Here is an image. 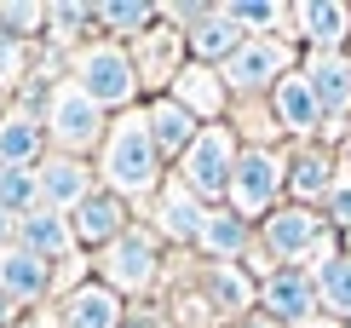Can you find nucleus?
<instances>
[{
  "mask_svg": "<svg viewBox=\"0 0 351 328\" xmlns=\"http://www.w3.org/2000/svg\"><path fill=\"white\" fill-rule=\"evenodd\" d=\"M104 178H110L115 196H150V190L162 185V150H156L144 115H121V121H110Z\"/></svg>",
  "mask_w": 351,
  "mask_h": 328,
  "instance_id": "1",
  "label": "nucleus"
},
{
  "mask_svg": "<svg viewBox=\"0 0 351 328\" xmlns=\"http://www.w3.org/2000/svg\"><path fill=\"white\" fill-rule=\"evenodd\" d=\"M40 121H47V139L58 144V156H81V150H93L98 139H110L104 104H93L75 81H58V86H52L47 115H40Z\"/></svg>",
  "mask_w": 351,
  "mask_h": 328,
  "instance_id": "2",
  "label": "nucleus"
},
{
  "mask_svg": "<svg viewBox=\"0 0 351 328\" xmlns=\"http://www.w3.org/2000/svg\"><path fill=\"white\" fill-rule=\"evenodd\" d=\"M237 139H230V127H202V139L184 150L179 161V185L190 190V196L202 202H219L230 196V185H237Z\"/></svg>",
  "mask_w": 351,
  "mask_h": 328,
  "instance_id": "3",
  "label": "nucleus"
},
{
  "mask_svg": "<svg viewBox=\"0 0 351 328\" xmlns=\"http://www.w3.org/2000/svg\"><path fill=\"white\" fill-rule=\"evenodd\" d=\"M69 81H75L93 104H104V110H121V104H133V93H144L138 86V64L121 47H104V40L75 52V75Z\"/></svg>",
  "mask_w": 351,
  "mask_h": 328,
  "instance_id": "4",
  "label": "nucleus"
},
{
  "mask_svg": "<svg viewBox=\"0 0 351 328\" xmlns=\"http://www.w3.org/2000/svg\"><path fill=\"white\" fill-rule=\"evenodd\" d=\"M173 18L184 23V40H190V52H196V64H230V58L247 47L242 23L230 18L225 6H173Z\"/></svg>",
  "mask_w": 351,
  "mask_h": 328,
  "instance_id": "5",
  "label": "nucleus"
},
{
  "mask_svg": "<svg viewBox=\"0 0 351 328\" xmlns=\"http://www.w3.org/2000/svg\"><path fill=\"white\" fill-rule=\"evenodd\" d=\"M156 236H144V231H127L121 242H110L104 248V259H98V277H104V288L110 294H144L156 282Z\"/></svg>",
  "mask_w": 351,
  "mask_h": 328,
  "instance_id": "6",
  "label": "nucleus"
},
{
  "mask_svg": "<svg viewBox=\"0 0 351 328\" xmlns=\"http://www.w3.org/2000/svg\"><path fill=\"white\" fill-rule=\"evenodd\" d=\"M282 156H271V150H242L237 161V185H230V202H237V213L242 219H254V213H265V207L276 202V190H282Z\"/></svg>",
  "mask_w": 351,
  "mask_h": 328,
  "instance_id": "7",
  "label": "nucleus"
},
{
  "mask_svg": "<svg viewBox=\"0 0 351 328\" xmlns=\"http://www.w3.org/2000/svg\"><path fill=\"white\" fill-rule=\"evenodd\" d=\"M219 75H225V86H276L288 75V47L282 40H247V47L230 58V64H219Z\"/></svg>",
  "mask_w": 351,
  "mask_h": 328,
  "instance_id": "8",
  "label": "nucleus"
},
{
  "mask_svg": "<svg viewBox=\"0 0 351 328\" xmlns=\"http://www.w3.org/2000/svg\"><path fill=\"white\" fill-rule=\"evenodd\" d=\"M127 236V196L115 190H93L81 207H75V242H93V248H110Z\"/></svg>",
  "mask_w": 351,
  "mask_h": 328,
  "instance_id": "9",
  "label": "nucleus"
},
{
  "mask_svg": "<svg viewBox=\"0 0 351 328\" xmlns=\"http://www.w3.org/2000/svg\"><path fill=\"white\" fill-rule=\"evenodd\" d=\"M184 35L179 29H150L138 35V86H167L184 75Z\"/></svg>",
  "mask_w": 351,
  "mask_h": 328,
  "instance_id": "10",
  "label": "nucleus"
},
{
  "mask_svg": "<svg viewBox=\"0 0 351 328\" xmlns=\"http://www.w3.org/2000/svg\"><path fill=\"white\" fill-rule=\"evenodd\" d=\"M144 121H150V139H156V150H162V156H173V161H184V150L202 139L196 115H190L179 98H156L150 110H144Z\"/></svg>",
  "mask_w": 351,
  "mask_h": 328,
  "instance_id": "11",
  "label": "nucleus"
},
{
  "mask_svg": "<svg viewBox=\"0 0 351 328\" xmlns=\"http://www.w3.org/2000/svg\"><path fill=\"white\" fill-rule=\"evenodd\" d=\"M47 288H52V265L47 259H35V253L18 248V242L0 248V294H6V300H40Z\"/></svg>",
  "mask_w": 351,
  "mask_h": 328,
  "instance_id": "12",
  "label": "nucleus"
},
{
  "mask_svg": "<svg viewBox=\"0 0 351 328\" xmlns=\"http://www.w3.org/2000/svg\"><path fill=\"white\" fill-rule=\"evenodd\" d=\"M93 196V167L81 156H47L40 167V202L47 207H81Z\"/></svg>",
  "mask_w": 351,
  "mask_h": 328,
  "instance_id": "13",
  "label": "nucleus"
},
{
  "mask_svg": "<svg viewBox=\"0 0 351 328\" xmlns=\"http://www.w3.org/2000/svg\"><path fill=\"white\" fill-rule=\"evenodd\" d=\"M259 300H265V311L276 323H305L317 311V277L305 271H276L265 288H259Z\"/></svg>",
  "mask_w": 351,
  "mask_h": 328,
  "instance_id": "14",
  "label": "nucleus"
},
{
  "mask_svg": "<svg viewBox=\"0 0 351 328\" xmlns=\"http://www.w3.org/2000/svg\"><path fill=\"white\" fill-rule=\"evenodd\" d=\"M18 248H29L35 259H69V248H75V225L58 219L52 207H35L29 219H18Z\"/></svg>",
  "mask_w": 351,
  "mask_h": 328,
  "instance_id": "15",
  "label": "nucleus"
},
{
  "mask_svg": "<svg viewBox=\"0 0 351 328\" xmlns=\"http://www.w3.org/2000/svg\"><path fill=\"white\" fill-rule=\"evenodd\" d=\"M317 231H323V219L311 213V207H282V213L265 225V248L276 259H300V253L317 248Z\"/></svg>",
  "mask_w": 351,
  "mask_h": 328,
  "instance_id": "16",
  "label": "nucleus"
},
{
  "mask_svg": "<svg viewBox=\"0 0 351 328\" xmlns=\"http://www.w3.org/2000/svg\"><path fill=\"white\" fill-rule=\"evenodd\" d=\"M47 121H35V110H6L0 115V167H29V161L40 156V144H47Z\"/></svg>",
  "mask_w": 351,
  "mask_h": 328,
  "instance_id": "17",
  "label": "nucleus"
},
{
  "mask_svg": "<svg viewBox=\"0 0 351 328\" xmlns=\"http://www.w3.org/2000/svg\"><path fill=\"white\" fill-rule=\"evenodd\" d=\"M58 323L64 328H121V300L104 288V282H86V288H75L64 300V311H58Z\"/></svg>",
  "mask_w": 351,
  "mask_h": 328,
  "instance_id": "18",
  "label": "nucleus"
},
{
  "mask_svg": "<svg viewBox=\"0 0 351 328\" xmlns=\"http://www.w3.org/2000/svg\"><path fill=\"white\" fill-rule=\"evenodd\" d=\"M294 23H300V35L311 40L317 52H340L346 47V35H351V6H294Z\"/></svg>",
  "mask_w": 351,
  "mask_h": 328,
  "instance_id": "19",
  "label": "nucleus"
},
{
  "mask_svg": "<svg viewBox=\"0 0 351 328\" xmlns=\"http://www.w3.org/2000/svg\"><path fill=\"white\" fill-rule=\"evenodd\" d=\"M311 93H317V110L334 115V110H351V64L340 52H328V58H311Z\"/></svg>",
  "mask_w": 351,
  "mask_h": 328,
  "instance_id": "20",
  "label": "nucleus"
},
{
  "mask_svg": "<svg viewBox=\"0 0 351 328\" xmlns=\"http://www.w3.org/2000/svg\"><path fill=\"white\" fill-rule=\"evenodd\" d=\"M202 225H208V213H202V196H190V190L173 178L162 190V231L179 236V242H202Z\"/></svg>",
  "mask_w": 351,
  "mask_h": 328,
  "instance_id": "21",
  "label": "nucleus"
},
{
  "mask_svg": "<svg viewBox=\"0 0 351 328\" xmlns=\"http://www.w3.org/2000/svg\"><path fill=\"white\" fill-rule=\"evenodd\" d=\"M173 98H179L190 115H219V104H225V75L208 69V64H190L179 75V93Z\"/></svg>",
  "mask_w": 351,
  "mask_h": 328,
  "instance_id": "22",
  "label": "nucleus"
},
{
  "mask_svg": "<svg viewBox=\"0 0 351 328\" xmlns=\"http://www.w3.org/2000/svg\"><path fill=\"white\" fill-rule=\"evenodd\" d=\"M276 115H282V127H294V132H311L317 127V93H311V81L305 75H282L276 81Z\"/></svg>",
  "mask_w": 351,
  "mask_h": 328,
  "instance_id": "23",
  "label": "nucleus"
},
{
  "mask_svg": "<svg viewBox=\"0 0 351 328\" xmlns=\"http://www.w3.org/2000/svg\"><path fill=\"white\" fill-rule=\"evenodd\" d=\"M202 248H208L213 259H237V253L247 248V219L230 213V207H213L208 225H202Z\"/></svg>",
  "mask_w": 351,
  "mask_h": 328,
  "instance_id": "24",
  "label": "nucleus"
},
{
  "mask_svg": "<svg viewBox=\"0 0 351 328\" xmlns=\"http://www.w3.org/2000/svg\"><path fill=\"white\" fill-rule=\"evenodd\" d=\"M294 196L300 202H328V190H334V161L328 156H317V150H300L294 156Z\"/></svg>",
  "mask_w": 351,
  "mask_h": 328,
  "instance_id": "25",
  "label": "nucleus"
},
{
  "mask_svg": "<svg viewBox=\"0 0 351 328\" xmlns=\"http://www.w3.org/2000/svg\"><path fill=\"white\" fill-rule=\"evenodd\" d=\"M317 294H323L328 311L351 317V253H328V259L317 265Z\"/></svg>",
  "mask_w": 351,
  "mask_h": 328,
  "instance_id": "26",
  "label": "nucleus"
},
{
  "mask_svg": "<svg viewBox=\"0 0 351 328\" xmlns=\"http://www.w3.org/2000/svg\"><path fill=\"white\" fill-rule=\"evenodd\" d=\"M40 202V173L29 167H0V207H6L12 219H29Z\"/></svg>",
  "mask_w": 351,
  "mask_h": 328,
  "instance_id": "27",
  "label": "nucleus"
},
{
  "mask_svg": "<svg viewBox=\"0 0 351 328\" xmlns=\"http://www.w3.org/2000/svg\"><path fill=\"white\" fill-rule=\"evenodd\" d=\"M208 288H213V300H219V311H230V305H247V300H254V282H247V277H230L225 271V265H213V271H208Z\"/></svg>",
  "mask_w": 351,
  "mask_h": 328,
  "instance_id": "28",
  "label": "nucleus"
},
{
  "mask_svg": "<svg viewBox=\"0 0 351 328\" xmlns=\"http://www.w3.org/2000/svg\"><path fill=\"white\" fill-rule=\"evenodd\" d=\"M98 23L104 29H121V35H150L156 29V6H98Z\"/></svg>",
  "mask_w": 351,
  "mask_h": 328,
  "instance_id": "29",
  "label": "nucleus"
},
{
  "mask_svg": "<svg viewBox=\"0 0 351 328\" xmlns=\"http://www.w3.org/2000/svg\"><path fill=\"white\" fill-rule=\"evenodd\" d=\"M86 23H98V6H52V12H47V29H52L58 47H69L75 29H86Z\"/></svg>",
  "mask_w": 351,
  "mask_h": 328,
  "instance_id": "30",
  "label": "nucleus"
},
{
  "mask_svg": "<svg viewBox=\"0 0 351 328\" xmlns=\"http://www.w3.org/2000/svg\"><path fill=\"white\" fill-rule=\"evenodd\" d=\"M225 12H230L242 29H247V23H254V29H271V23H282V18H288L282 6H254V0H247V6H225Z\"/></svg>",
  "mask_w": 351,
  "mask_h": 328,
  "instance_id": "31",
  "label": "nucleus"
},
{
  "mask_svg": "<svg viewBox=\"0 0 351 328\" xmlns=\"http://www.w3.org/2000/svg\"><path fill=\"white\" fill-rule=\"evenodd\" d=\"M323 207H328V213H323L328 225H340V231H351V178H340V185L328 190V202H323Z\"/></svg>",
  "mask_w": 351,
  "mask_h": 328,
  "instance_id": "32",
  "label": "nucleus"
},
{
  "mask_svg": "<svg viewBox=\"0 0 351 328\" xmlns=\"http://www.w3.org/2000/svg\"><path fill=\"white\" fill-rule=\"evenodd\" d=\"M6 242H18V219H12L6 207H0V248H6Z\"/></svg>",
  "mask_w": 351,
  "mask_h": 328,
  "instance_id": "33",
  "label": "nucleus"
},
{
  "mask_svg": "<svg viewBox=\"0 0 351 328\" xmlns=\"http://www.w3.org/2000/svg\"><path fill=\"white\" fill-rule=\"evenodd\" d=\"M242 328H282V323H276V317H247Z\"/></svg>",
  "mask_w": 351,
  "mask_h": 328,
  "instance_id": "34",
  "label": "nucleus"
},
{
  "mask_svg": "<svg viewBox=\"0 0 351 328\" xmlns=\"http://www.w3.org/2000/svg\"><path fill=\"white\" fill-rule=\"evenodd\" d=\"M12 317H18V311H12V300H6V294H0V328H6Z\"/></svg>",
  "mask_w": 351,
  "mask_h": 328,
  "instance_id": "35",
  "label": "nucleus"
},
{
  "mask_svg": "<svg viewBox=\"0 0 351 328\" xmlns=\"http://www.w3.org/2000/svg\"><path fill=\"white\" fill-rule=\"evenodd\" d=\"M346 253H351V231H346Z\"/></svg>",
  "mask_w": 351,
  "mask_h": 328,
  "instance_id": "36",
  "label": "nucleus"
}]
</instances>
